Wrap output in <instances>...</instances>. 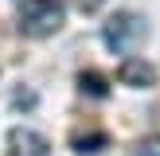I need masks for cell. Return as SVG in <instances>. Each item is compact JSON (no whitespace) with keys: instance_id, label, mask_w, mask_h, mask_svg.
<instances>
[{"instance_id":"cell-4","label":"cell","mask_w":160,"mask_h":156,"mask_svg":"<svg viewBox=\"0 0 160 156\" xmlns=\"http://www.w3.org/2000/svg\"><path fill=\"white\" fill-rule=\"evenodd\" d=\"M117 78H121V86H137V90H145V86H152L156 70L148 66V62H141V59H125L121 70H117Z\"/></svg>"},{"instance_id":"cell-1","label":"cell","mask_w":160,"mask_h":156,"mask_svg":"<svg viewBox=\"0 0 160 156\" xmlns=\"http://www.w3.org/2000/svg\"><path fill=\"white\" fill-rule=\"evenodd\" d=\"M145 35H148V23L141 20L137 12H117V16H109L106 27H102V39H106V47L113 55H129Z\"/></svg>"},{"instance_id":"cell-8","label":"cell","mask_w":160,"mask_h":156,"mask_svg":"<svg viewBox=\"0 0 160 156\" xmlns=\"http://www.w3.org/2000/svg\"><path fill=\"white\" fill-rule=\"evenodd\" d=\"M98 4H102V0H82V8H86V12H94Z\"/></svg>"},{"instance_id":"cell-6","label":"cell","mask_w":160,"mask_h":156,"mask_svg":"<svg viewBox=\"0 0 160 156\" xmlns=\"http://www.w3.org/2000/svg\"><path fill=\"white\" fill-rule=\"evenodd\" d=\"M78 90L90 94V98H106V94H109V82L102 74H94V70H82V74H78Z\"/></svg>"},{"instance_id":"cell-5","label":"cell","mask_w":160,"mask_h":156,"mask_svg":"<svg viewBox=\"0 0 160 156\" xmlns=\"http://www.w3.org/2000/svg\"><path fill=\"white\" fill-rule=\"evenodd\" d=\"M70 144H74V152H78V156H90V152H102L109 140H106V133H78Z\"/></svg>"},{"instance_id":"cell-3","label":"cell","mask_w":160,"mask_h":156,"mask_svg":"<svg viewBox=\"0 0 160 156\" xmlns=\"http://www.w3.org/2000/svg\"><path fill=\"white\" fill-rule=\"evenodd\" d=\"M8 148H12V156H47V137L43 133H35V129H12L8 133Z\"/></svg>"},{"instance_id":"cell-2","label":"cell","mask_w":160,"mask_h":156,"mask_svg":"<svg viewBox=\"0 0 160 156\" xmlns=\"http://www.w3.org/2000/svg\"><path fill=\"white\" fill-rule=\"evenodd\" d=\"M62 16H67L62 0H28V8H23V16H20V31L31 35V39L55 35V31L62 27Z\"/></svg>"},{"instance_id":"cell-7","label":"cell","mask_w":160,"mask_h":156,"mask_svg":"<svg viewBox=\"0 0 160 156\" xmlns=\"http://www.w3.org/2000/svg\"><path fill=\"white\" fill-rule=\"evenodd\" d=\"M137 156H160V137L156 140H145V144L137 148Z\"/></svg>"}]
</instances>
